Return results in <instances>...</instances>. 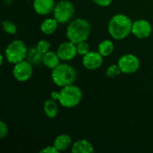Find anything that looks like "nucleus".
Instances as JSON below:
<instances>
[{"label":"nucleus","instance_id":"aec40b11","mask_svg":"<svg viewBox=\"0 0 153 153\" xmlns=\"http://www.w3.org/2000/svg\"><path fill=\"white\" fill-rule=\"evenodd\" d=\"M2 26H3V30L5 33L10 34V35H15L17 33V27L16 25L9 21V20H4L2 22Z\"/></svg>","mask_w":153,"mask_h":153},{"label":"nucleus","instance_id":"412c9836","mask_svg":"<svg viewBox=\"0 0 153 153\" xmlns=\"http://www.w3.org/2000/svg\"><path fill=\"white\" fill-rule=\"evenodd\" d=\"M121 73H122L121 69L117 63V64H112L108 67L106 74H107V76H108L110 78H115V77H117Z\"/></svg>","mask_w":153,"mask_h":153},{"label":"nucleus","instance_id":"f8f14e48","mask_svg":"<svg viewBox=\"0 0 153 153\" xmlns=\"http://www.w3.org/2000/svg\"><path fill=\"white\" fill-rule=\"evenodd\" d=\"M55 5V0H33L32 3V6L36 13L43 16L53 13Z\"/></svg>","mask_w":153,"mask_h":153},{"label":"nucleus","instance_id":"4468645a","mask_svg":"<svg viewBox=\"0 0 153 153\" xmlns=\"http://www.w3.org/2000/svg\"><path fill=\"white\" fill-rule=\"evenodd\" d=\"M53 145L58 150L59 152L66 151L68 148L72 147L73 145V141L72 137L69 134H61L57 135L53 143Z\"/></svg>","mask_w":153,"mask_h":153},{"label":"nucleus","instance_id":"1a4fd4ad","mask_svg":"<svg viewBox=\"0 0 153 153\" xmlns=\"http://www.w3.org/2000/svg\"><path fill=\"white\" fill-rule=\"evenodd\" d=\"M152 32L151 22L145 19H139L133 22L132 34L137 39H147Z\"/></svg>","mask_w":153,"mask_h":153},{"label":"nucleus","instance_id":"f03ea898","mask_svg":"<svg viewBox=\"0 0 153 153\" xmlns=\"http://www.w3.org/2000/svg\"><path fill=\"white\" fill-rule=\"evenodd\" d=\"M91 33V25L84 18L73 19L68 22L65 30V36L68 40L78 44L89 39Z\"/></svg>","mask_w":153,"mask_h":153},{"label":"nucleus","instance_id":"7ed1b4c3","mask_svg":"<svg viewBox=\"0 0 153 153\" xmlns=\"http://www.w3.org/2000/svg\"><path fill=\"white\" fill-rule=\"evenodd\" d=\"M77 78L76 69L70 64L60 63L56 67L52 69L51 79L59 88L74 84Z\"/></svg>","mask_w":153,"mask_h":153},{"label":"nucleus","instance_id":"ddd939ff","mask_svg":"<svg viewBox=\"0 0 153 153\" xmlns=\"http://www.w3.org/2000/svg\"><path fill=\"white\" fill-rule=\"evenodd\" d=\"M71 152L73 153H91L94 152V147L86 139H79L73 143Z\"/></svg>","mask_w":153,"mask_h":153},{"label":"nucleus","instance_id":"9d476101","mask_svg":"<svg viewBox=\"0 0 153 153\" xmlns=\"http://www.w3.org/2000/svg\"><path fill=\"white\" fill-rule=\"evenodd\" d=\"M56 53L58 56L60 57L61 61H64V62L71 61L78 55L76 44L70 40L62 42L57 47Z\"/></svg>","mask_w":153,"mask_h":153},{"label":"nucleus","instance_id":"6ab92c4d","mask_svg":"<svg viewBox=\"0 0 153 153\" xmlns=\"http://www.w3.org/2000/svg\"><path fill=\"white\" fill-rule=\"evenodd\" d=\"M42 56H43V55H42L41 53H39V52L37 50L36 47H35V48H29L27 59H28L31 64L39 65V63H42Z\"/></svg>","mask_w":153,"mask_h":153},{"label":"nucleus","instance_id":"423d86ee","mask_svg":"<svg viewBox=\"0 0 153 153\" xmlns=\"http://www.w3.org/2000/svg\"><path fill=\"white\" fill-rule=\"evenodd\" d=\"M74 5L70 0H61L56 4L53 17L61 24L70 22L74 15Z\"/></svg>","mask_w":153,"mask_h":153},{"label":"nucleus","instance_id":"393cba45","mask_svg":"<svg viewBox=\"0 0 153 153\" xmlns=\"http://www.w3.org/2000/svg\"><path fill=\"white\" fill-rule=\"evenodd\" d=\"M40 153H58V150L54 145H48L39 151Z\"/></svg>","mask_w":153,"mask_h":153},{"label":"nucleus","instance_id":"6e6552de","mask_svg":"<svg viewBox=\"0 0 153 153\" xmlns=\"http://www.w3.org/2000/svg\"><path fill=\"white\" fill-rule=\"evenodd\" d=\"M33 74L32 64L29 60H22L14 64L13 68V75L18 82H26Z\"/></svg>","mask_w":153,"mask_h":153},{"label":"nucleus","instance_id":"cd10ccee","mask_svg":"<svg viewBox=\"0 0 153 153\" xmlns=\"http://www.w3.org/2000/svg\"><path fill=\"white\" fill-rule=\"evenodd\" d=\"M5 58V56H4V53H2L1 54V56H0V65H3V63H4V59Z\"/></svg>","mask_w":153,"mask_h":153},{"label":"nucleus","instance_id":"5701e85b","mask_svg":"<svg viewBox=\"0 0 153 153\" xmlns=\"http://www.w3.org/2000/svg\"><path fill=\"white\" fill-rule=\"evenodd\" d=\"M76 48H77V53H78V55H80L82 56H85L87 53H89L91 51L90 50V45L87 42V40L79 42L78 44H76Z\"/></svg>","mask_w":153,"mask_h":153},{"label":"nucleus","instance_id":"f3484780","mask_svg":"<svg viewBox=\"0 0 153 153\" xmlns=\"http://www.w3.org/2000/svg\"><path fill=\"white\" fill-rule=\"evenodd\" d=\"M43 110H44V113L47 116V117H48V118H55L57 116L58 110H59L58 104H57L56 100H54L51 98L47 100L44 102Z\"/></svg>","mask_w":153,"mask_h":153},{"label":"nucleus","instance_id":"0eeeda50","mask_svg":"<svg viewBox=\"0 0 153 153\" xmlns=\"http://www.w3.org/2000/svg\"><path fill=\"white\" fill-rule=\"evenodd\" d=\"M117 65L121 69V72L126 74H131L135 72H137L140 68L141 63L138 58L134 54L127 53L122 55L118 60H117Z\"/></svg>","mask_w":153,"mask_h":153},{"label":"nucleus","instance_id":"20e7f679","mask_svg":"<svg viewBox=\"0 0 153 153\" xmlns=\"http://www.w3.org/2000/svg\"><path fill=\"white\" fill-rule=\"evenodd\" d=\"M82 99V91L81 88L74 83L63 87L59 91L58 103L65 108H72L78 106Z\"/></svg>","mask_w":153,"mask_h":153},{"label":"nucleus","instance_id":"4be33fe9","mask_svg":"<svg viewBox=\"0 0 153 153\" xmlns=\"http://www.w3.org/2000/svg\"><path fill=\"white\" fill-rule=\"evenodd\" d=\"M50 46L51 45H50V42L48 40H47V39H41V40H39L37 43V45L35 47H36L37 50L43 55V54H45V53H47L48 51L50 50Z\"/></svg>","mask_w":153,"mask_h":153},{"label":"nucleus","instance_id":"dca6fc26","mask_svg":"<svg viewBox=\"0 0 153 153\" xmlns=\"http://www.w3.org/2000/svg\"><path fill=\"white\" fill-rule=\"evenodd\" d=\"M58 22L54 18H46L40 23V30L45 35H52L54 34L58 28Z\"/></svg>","mask_w":153,"mask_h":153},{"label":"nucleus","instance_id":"bb28decb","mask_svg":"<svg viewBox=\"0 0 153 153\" xmlns=\"http://www.w3.org/2000/svg\"><path fill=\"white\" fill-rule=\"evenodd\" d=\"M50 98L54 100H56L58 101V99H59V91H53L51 93H50Z\"/></svg>","mask_w":153,"mask_h":153},{"label":"nucleus","instance_id":"f257e3e1","mask_svg":"<svg viewBox=\"0 0 153 153\" xmlns=\"http://www.w3.org/2000/svg\"><path fill=\"white\" fill-rule=\"evenodd\" d=\"M133 22L129 16L124 13L113 15L108 24L109 36L115 40H122L132 33Z\"/></svg>","mask_w":153,"mask_h":153},{"label":"nucleus","instance_id":"b1692460","mask_svg":"<svg viewBox=\"0 0 153 153\" xmlns=\"http://www.w3.org/2000/svg\"><path fill=\"white\" fill-rule=\"evenodd\" d=\"M8 133H9V129H8L7 125L4 121H1L0 122V138L4 139L5 136H7Z\"/></svg>","mask_w":153,"mask_h":153},{"label":"nucleus","instance_id":"a211bd4d","mask_svg":"<svg viewBox=\"0 0 153 153\" xmlns=\"http://www.w3.org/2000/svg\"><path fill=\"white\" fill-rule=\"evenodd\" d=\"M114 50H115V45L111 39H104L100 41L98 45V51L104 57L110 56L114 52Z\"/></svg>","mask_w":153,"mask_h":153},{"label":"nucleus","instance_id":"39448f33","mask_svg":"<svg viewBox=\"0 0 153 153\" xmlns=\"http://www.w3.org/2000/svg\"><path fill=\"white\" fill-rule=\"evenodd\" d=\"M28 51L29 48L22 40L14 39L6 46L4 54L7 62L14 65L27 58Z\"/></svg>","mask_w":153,"mask_h":153},{"label":"nucleus","instance_id":"2eb2a0df","mask_svg":"<svg viewBox=\"0 0 153 153\" xmlns=\"http://www.w3.org/2000/svg\"><path fill=\"white\" fill-rule=\"evenodd\" d=\"M61 63V59L58 56L56 52L54 51H48L47 53L43 54L42 56V64L48 69H54Z\"/></svg>","mask_w":153,"mask_h":153},{"label":"nucleus","instance_id":"a878e982","mask_svg":"<svg viewBox=\"0 0 153 153\" xmlns=\"http://www.w3.org/2000/svg\"><path fill=\"white\" fill-rule=\"evenodd\" d=\"M92 2L100 7H107L112 4L113 0H92Z\"/></svg>","mask_w":153,"mask_h":153},{"label":"nucleus","instance_id":"9b49d317","mask_svg":"<svg viewBox=\"0 0 153 153\" xmlns=\"http://www.w3.org/2000/svg\"><path fill=\"white\" fill-rule=\"evenodd\" d=\"M103 56L100 55V53L97 51H90L85 56H82V65L87 70L94 71L99 69L102 64H103Z\"/></svg>","mask_w":153,"mask_h":153}]
</instances>
